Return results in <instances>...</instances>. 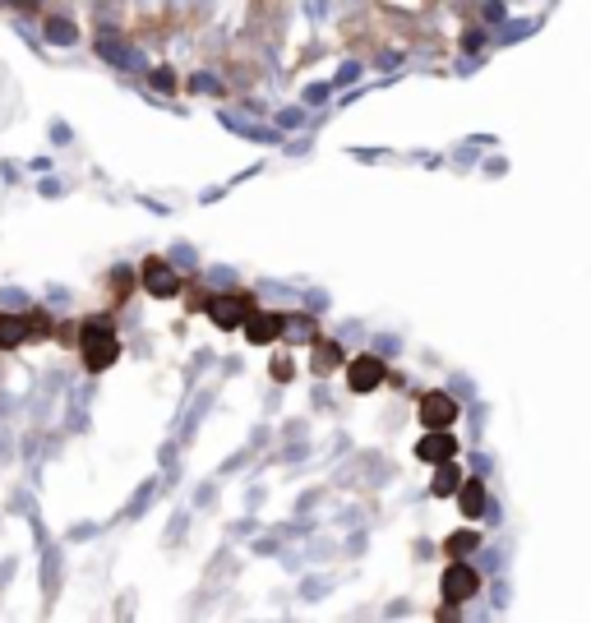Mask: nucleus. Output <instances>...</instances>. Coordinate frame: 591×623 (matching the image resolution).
<instances>
[{
  "label": "nucleus",
  "mask_w": 591,
  "mask_h": 623,
  "mask_svg": "<svg viewBox=\"0 0 591 623\" xmlns=\"http://www.w3.org/2000/svg\"><path fill=\"white\" fill-rule=\"evenodd\" d=\"M84 360H88V370H107L111 360H116V337H111V328L102 319H93L84 328Z\"/></svg>",
  "instance_id": "nucleus-1"
},
{
  "label": "nucleus",
  "mask_w": 591,
  "mask_h": 623,
  "mask_svg": "<svg viewBox=\"0 0 591 623\" xmlns=\"http://www.w3.org/2000/svg\"><path fill=\"white\" fill-rule=\"evenodd\" d=\"M453 416H458V402L444 393H430L421 402V420L425 425H435V430H444V425H453Z\"/></svg>",
  "instance_id": "nucleus-2"
},
{
  "label": "nucleus",
  "mask_w": 591,
  "mask_h": 623,
  "mask_svg": "<svg viewBox=\"0 0 591 623\" xmlns=\"http://www.w3.org/2000/svg\"><path fill=\"white\" fill-rule=\"evenodd\" d=\"M356 393H370V388L384 384V365L374 356H361V360H351V379H347Z\"/></svg>",
  "instance_id": "nucleus-3"
},
{
  "label": "nucleus",
  "mask_w": 591,
  "mask_h": 623,
  "mask_svg": "<svg viewBox=\"0 0 591 623\" xmlns=\"http://www.w3.org/2000/svg\"><path fill=\"white\" fill-rule=\"evenodd\" d=\"M471 591H476V573L471 568H448V577H444V596L448 600H467Z\"/></svg>",
  "instance_id": "nucleus-4"
},
{
  "label": "nucleus",
  "mask_w": 591,
  "mask_h": 623,
  "mask_svg": "<svg viewBox=\"0 0 591 623\" xmlns=\"http://www.w3.org/2000/svg\"><path fill=\"white\" fill-rule=\"evenodd\" d=\"M453 439H448V434H430V439H425L421 444V457L425 462H448V457H453Z\"/></svg>",
  "instance_id": "nucleus-5"
},
{
  "label": "nucleus",
  "mask_w": 591,
  "mask_h": 623,
  "mask_svg": "<svg viewBox=\"0 0 591 623\" xmlns=\"http://www.w3.org/2000/svg\"><path fill=\"white\" fill-rule=\"evenodd\" d=\"M278 333H282V319H273V314H259V319H250V342H273Z\"/></svg>",
  "instance_id": "nucleus-6"
},
{
  "label": "nucleus",
  "mask_w": 591,
  "mask_h": 623,
  "mask_svg": "<svg viewBox=\"0 0 591 623\" xmlns=\"http://www.w3.org/2000/svg\"><path fill=\"white\" fill-rule=\"evenodd\" d=\"M144 282H148V287L157 291V296H171V291H176V277H171V273H167V268H162V264H148Z\"/></svg>",
  "instance_id": "nucleus-7"
},
{
  "label": "nucleus",
  "mask_w": 591,
  "mask_h": 623,
  "mask_svg": "<svg viewBox=\"0 0 591 623\" xmlns=\"http://www.w3.org/2000/svg\"><path fill=\"white\" fill-rule=\"evenodd\" d=\"M28 333V319H0V347H19Z\"/></svg>",
  "instance_id": "nucleus-8"
},
{
  "label": "nucleus",
  "mask_w": 591,
  "mask_h": 623,
  "mask_svg": "<svg viewBox=\"0 0 591 623\" xmlns=\"http://www.w3.org/2000/svg\"><path fill=\"white\" fill-rule=\"evenodd\" d=\"M241 314H245V305L236 296L231 300H218V305H213V319H218V324H241Z\"/></svg>",
  "instance_id": "nucleus-9"
},
{
  "label": "nucleus",
  "mask_w": 591,
  "mask_h": 623,
  "mask_svg": "<svg viewBox=\"0 0 591 623\" xmlns=\"http://www.w3.org/2000/svg\"><path fill=\"white\" fill-rule=\"evenodd\" d=\"M453 490H458V471L444 462V467H439V476H435V494L444 499V494H453Z\"/></svg>",
  "instance_id": "nucleus-10"
},
{
  "label": "nucleus",
  "mask_w": 591,
  "mask_h": 623,
  "mask_svg": "<svg viewBox=\"0 0 591 623\" xmlns=\"http://www.w3.org/2000/svg\"><path fill=\"white\" fill-rule=\"evenodd\" d=\"M462 508H467V513H481V508H485V490H481V485H467V490H462Z\"/></svg>",
  "instance_id": "nucleus-11"
},
{
  "label": "nucleus",
  "mask_w": 591,
  "mask_h": 623,
  "mask_svg": "<svg viewBox=\"0 0 591 623\" xmlns=\"http://www.w3.org/2000/svg\"><path fill=\"white\" fill-rule=\"evenodd\" d=\"M333 360H338V347H319V356H314V365H319V370H328V365H333Z\"/></svg>",
  "instance_id": "nucleus-12"
}]
</instances>
